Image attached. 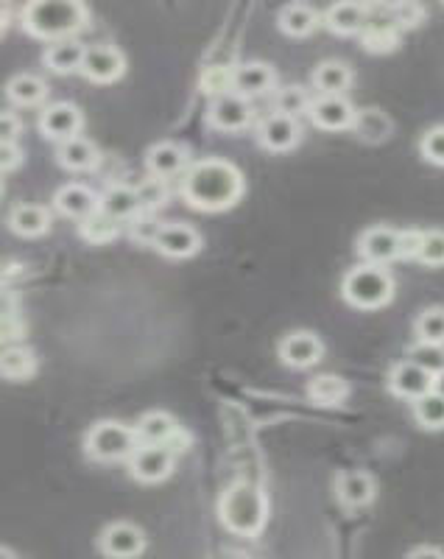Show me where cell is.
Listing matches in <instances>:
<instances>
[{
  "label": "cell",
  "instance_id": "7c38bea8",
  "mask_svg": "<svg viewBox=\"0 0 444 559\" xmlns=\"http://www.w3.org/2000/svg\"><path fill=\"white\" fill-rule=\"evenodd\" d=\"M358 255L369 266H389L391 260L400 258V230L391 227H369L358 238Z\"/></svg>",
  "mask_w": 444,
  "mask_h": 559
},
{
  "label": "cell",
  "instance_id": "f35d334b",
  "mask_svg": "<svg viewBox=\"0 0 444 559\" xmlns=\"http://www.w3.org/2000/svg\"><path fill=\"white\" fill-rule=\"evenodd\" d=\"M137 191V199H140V207L151 213V210H157L168 202V182L165 179H157V177H148L143 179L140 185H135Z\"/></svg>",
  "mask_w": 444,
  "mask_h": 559
},
{
  "label": "cell",
  "instance_id": "7402d4cb",
  "mask_svg": "<svg viewBox=\"0 0 444 559\" xmlns=\"http://www.w3.org/2000/svg\"><path fill=\"white\" fill-rule=\"evenodd\" d=\"M322 23L338 37L364 34L366 28V3H336L324 12Z\"/></svg>",
  "mask_w": 444,
  "mask_h": 559
},
{
  "label": "cell",
  "instance_id": "f1b7e54d",
  "mask_svg": "<svg viewBox=\"0 0 444 559\" xmlns=\"http://www.w3.org/2000/svg\"><path fill=\"white\" fill-rule=\"evenodd\" d=\"M308 397L316 406H341L350 397V383L341 375H316L308 383Z\"/></svg>",
  "mask_w": 444,
  "mask_h": 559
},
{
  "label": "cell",
  "instance_id": "ffe728a7",
  "mask_svg": "<svg viewBox=\"0 0 444 559\" xmlns=\"http://www.w3.org/2000/svg\"><path fill=\"white\" fill-rule=\"evenodd\" d=\"M336 492L338 501L347 509H361L375 501L377 484L375 478L364 473V470H347L336 478Z\"/></svg>",
  "mask_w": 444,
  "mask_h": 559
},
{
  "label": "cell",
  "instance_id": "4fadbf2b",
  "mask_svg": "<svg viewBox=\"0 0 444 559\" xmlns=\"http://www.w3.org/2000/svg\"><path fill=\"white\" fill-rule=\"evenodd\" d=\"M257 140L260 146L269 151H291L302 140V126L296 118L280 115V112H269L263 121L257 123Z\"/></svg>",
  "mask_w": 444,
  "mask_h": 559
},
{
  "label": "cell",
  "instance_id": "9a60e30c",
  "mask_svg": "<svg viewBox=\"0 0 444 559\" xmlns=\"http://www.w3.org/2000/svg\"><path fill=\"white\" fill-rule=\"evenodd\" d=\"M81 123H84L81 110L76 104H68V101L48 104L40 112V132L51 140H59V143H65L70 137H79Z\"/></svg>",
  "mask_w": 444,
  "mask_h": 559
},
{
  "label": "cell",
  "instance_id": "5b68a950",
  "mask_svg": "<svg viewBox=\"0 0 444 559\" xmlns=\"http://www.w3.org/2000/svg\"><path fill=\"white\" fill-rule=\"evenodd\" d=\"M135 425L118 423V420H101L87 431L84 450L95 462H121L137 450Z\"/></svg>",
  "mask_w": 444,
  "mask_h": 559
},
{
  "label": "cell",
  "instance_id": "83f0119b",
  "mask_svg": "<svg viewBox=\"0 0 444 559\" xmlns=\"http://www.w3.org/2000/svg\"><path fill=\"white\" fill-rule=\"evenodd\" d=\"M9 227L23 238H37L51 227V213L42 205H17L9 213Z\"/></svg>",
  "mask_w": 444,
  "mask_h": 559
},
{
  "label": "cell",
  "instance_id": "7a4b0ae2",
  "mask_svg": "<svg viewBox=\"0 0 444 559\" xmlns=\"http://www.w3.org/2000/svg\"><path fill=\"white\" fill-rule=\"evenodd\" d=\"M23 28L37 40H70L76 31L90 23V9L76 0H34L23 14Z\"/></svg>",
  "mask_w": 444,
  "mask_h": 559
},
{
  "label": "cell",
  "instance_id": "d6986e66",
  "mask_svg": "<svg viewBox=\"0 0 444 559\" xmlns=\"http://www.w3.org/2000/svg\"><path fill=\"white\" fill-rule=\"evenodd\" d=\"M54 205L62 216L84 221L87 216H93L95 210H98L101 196H95L93 188H87V185H81V182H70V185H62V188L54 193Z\"/></svg>",
  "mask_w": 444,
  "mask_h": 559
},
{
  "label": "cell",
  "instance_id": "60d3db41",
  "mask_svg": "<svg viewBox=\"0 0 444 559\" xmlns=\"http://www.w3.org/2000/svg\"><path fill=\"white\" fill-rule=\"evenodd\" d=\"M419 263L439 269L444 266V230L422 232V246H419Z\"/></svg>",
  "mask_w": 444,
  "mask_h": 559
},
{
  "label": "cell",
  "instance_id": "74e56055",
  "mask_svg": "<svg viewBox=\"0 0 444 559\" xmlns=\"http://www.w3.org/2000/svg\"><path fill=\"white\" fill-rule=\"evenodd\" d=\"M202 90L210 96V101L218 96H227L232 93V68L227 65H210V68L202 70Z\"/></svg>",
  "mask_w": 444,
  "mask_h": 559
},
{
  "label": "cell",
  "instance_id": "9c48e42d",
  "mask_svg": "<svg viewBox=\"0 0 444 559\" xmlns=\"http://www.w3.org/2000/svg\"><path fill=\"white\" fill-rule=\"evenodd\" d=\"M355 115L358 110L347 96H316L308 112L313 126H319L324 132H347L355 123Z\"/></svg>",
  "mask_w": 444,
  "mask_h": 559
},
{
  "label": "cell",
  "instance_id": "44dd1931",
  "mask_svg": "<svg viewBox=\"0 0 444 559\" xmlns=\"http://www.w3.org/2000/svg\"><path fill=\"white\" fill-rule=\"evenodd\" d=\"M98 210H104L107 216H112L115 221H132L137 213H143L137 191L132 185H123V182H112L107 191L101 193V205Z\"/></svg>",
  "mask_w": 444,
  "mask_h": 559
},
{
  "label": "cell",
  "instance_id": "816d5d0a",
  "mask_svg": "<svg viewBox=\"0 0 444 559\" xmlns=\"http://www.w3.org/2000/svg\"><path fill=\"white\" fill-rule=\"evenodd\" d=\"M433 392H439L444 397V369L439 375H433Z\"/></svg>",
  "mask_w": 444,
  "mask_h": 559
},
{
  "label": "cell",
  "instance_id": "484cf974",
  "mask_svg": "<svg viewBox=\"0 0 444 559\" xmlns=\"http://www.w3.org/2000/svg\"><path fill=\"white\" fill-rule=\"evenodd\" d=\"M84 54H87V45H81L79 40H56L45 48L42 54V62L45 68H51L54 73H76L84 65Z\"/></svg>",
  "mask_w": 444,
  "mask_h": 559
},
{
  "label": "cell",
  "instance_id": "db71d44e",
  "mask_svg": "<svg viewBox=\"0 0 444 559\" xmlns=\"http://www.w3.org/2000/svg\"><path fill=\"white\" fill-rule=\"evenodd\" d=\"M6 28H9V17H6V12H0V37L6 34Z\"/></svg>",
  "mask_w": 444,
  "mask_h": 559
},
{
  "label": "cell",
  "instance_id": "e575fe53",
  "mask_svg": "<svg viewBox=\"0 0 444 559\" xmlns=\"http://www.w3.org/2000/svg\"><path fill=\"white\" fill-rule=\"evenodd\" d=\"M414 420L425 431H444V397L439 392H428L414 403Z\"/></svg>",
  "mask_w": 444,
  "mask_h": 559
},
{
  "label": "cell",
  "instance_id": "8d00e7d4",
  "mask_svg": "<svg viewBox=\"0 0 444 559\" xmlns=\"http://www.w3.org/2000/svg\"><path fill=\"white\" fill-rule=\"evenodd\" d=\"M361 42L369 54H391L400 45V31L394 26H366Z\"/></svg>",
  "mask_w": 444,
  "mask_h": 559
},
{
  "label": "cell",
  "instance_id": "ba28073f",
  "mask_svg": "<svg viewBox=\"0 0 444 559\" xmlns=\"http://www.w3.org/2000/svg\"><path fill=\"white\" fill-rule=\"evenodd\" d=\"M252 104L249 98L238 96V93H227L210 101L207 107V121L218 132H243L252 123Z\"/></svg>",
  "mask_w": 444,
  "mask_h": 559
},
{
  "label": "cell",
  "instance_id": "ee69618b",
  "mask_svg": "<svg viewBox=\"0 0 444 559\" xmlns=\"http://www.w3.org/2000/svg\"><path fill=\"white\" fill-rule=\"evenodd\" d=\"M391 14H394V26H397V31H403V28H417L422 26V20H425V6H419V3H397V6H391Z\"/></svg>",
  "mask_w": 444,
  "mask_h": 559
},
{
  "label": "cell",
  "instance_id": "8fae6325",
  "mask_svg": "<svg viewBox=\"0 0 444 559\" xmlns=\"http://www.w3.org/2000/svg\"><path fill=\"white\" fill-rule=\"evenodd\" d=\"M123 70H126V56L115 45H90L81 65V73L95 84L118 82Z\"/></svg>",
  "mask_w": 444,
  "mask_h": 559
},
{
  "label": "cell",
  "instance_id": "3957f363",
  "mask_svg": "<svg viewBox=\"0 0 444 559\" xmlns=\"http://www.w3.org/2000/svg\"><path fill=\"white\" fill-rule=\"evenodd\" d=\"M266 515H269L266 495L249 481L232 484L218 501V518L224 523V529L238 537H257L266 526Z\"/></svg>",
  "mask_w": 444,
  "mask_h": 559
},
{
  "label": "cell",
  "instance_id": "d4e9b609",
  "mask_svg": "<svg viewBox=\"0 0 444 559\" xmlns=\"http://www.w3.org/2000/svg\"><path fill=\"white\" fill-rule=\"evenodd\" d=\"M352 79V68L341 59H327L313 70V87L319 90V96H344L352 87Z\"/></svg>",
  "mask_w": 444,
  "mask_h": 559
},
{
  "label": "cell",
  "instance_id": "d6a6232c",
  "mask_svg": "<svg viewBox=\"0 0 444 559\" xmlns=\"http://www.w3.org/2000/svg\"><path fill=\"white\" fill-rule=\"evenodd\" d=\"M79 232L84 241L90 244H109L112 238H118L121 232V221H115L112 216H107L104 210H95L93 216H87L84 221H79Z\"/></svg>",
  "mask_w": 444,
  "mask_h": 559
},
{
  "label": "cell",
  "instance_id": "b9f144b4",
  "mask_svg": "<svg viewBox=\"0 0 444 559\" xmlns=\"http://www.w3.org/2000/svg\"><path fill=\"white\" fill-rule=\"evenodd\" d=\"M419 151H422V157L433 165H442L444 168V123L442 126H433L428 129L422 140H419Z\"/></svg>",
  "mask_w": 444,
  "mask_h": 559
},
{
  "label": "cell",
  "instance_id": "7bdbcfd3",
  "mask_svg": "<svg viewBox=\"0 0 444 559\" xmlns=\"http://www.w3.org/2000/svg\"><path fill=\"white\" fill-rule=\"evenodd\" d=\"M160 221L154 219L151 213H137L135 219H132V224H129V235L135 238L137 244H151L154 246V241H157V232H160Z\"/></svg>",
  "mask_w": 444,
  "mask_h": 559
},
{
  "label": "cell",
  "instance_id": "f907efd6",
  "mask_svg": "<svg viewBox=\"0 0 444 559\" xmlns=\"http://www.w3.org/2000/svg\"><path fill=\"white\" fill-rule=\"evenodd\" d=\"M408 559H444V551L436 546H419L408 554Z\"/></svg>",
  "mask_w": 444,
  "mask_h": 559
},
{
  "label": "cell",
  "instance_id": "e0dca14e",
  "mask_svg": "<svg viewBox=\"0 0 444 559\" xmlns=\"http://www.w3.org/2000/svg\"><path fill=\"white\" fill-rule=\"evenodd\" d=\"M190 157L185 146H179L174 140H162V143H154L151 149L146 151V168L148 177L157 179H171L182 171L190 168Z\"/></svg>",
  "mask_w": 444,
  "mask_h": 559
},
{
  "label": "cell",
  "instance_id": "4316f807",
  "mask_svg": "<svg viewBox=\"0 0 444 559\" xmlns=\"http://www.w3.org/2000/svg\"><path fill=\"white\" fill-rule=\"evenodd\" d=\"M56 157H59V163L65 165L68 171H90L98 165L101 160V154L95 149L93 140H87V137H70L65 143H59V149H56Z\"/></svg>",
  "mask_w": 444,
  "mask_h": 559
},
{
  "label": "cell",
  "instance_id": "836d02e7",
  "mask_svg": "<svg viewBox=\"0 0 444 559\" xmlns=\"http://www.w3.org/2000/svg\"><path fill=\"white\" fill-rule=\"evenodd\" d=\"M37 369V358L26 347H6L0 353V375L14 378V381H23L28 375H34Z\"/></svg>",
  "mask_w": 444,
  "mask_h": 559
},
{
  "label": "cell",
  "instance_id": "6da1fadb",
  "mask_svg": "<svg viewBox=\"0 0 444 559\" xmlns=\"http://www.w3.org/2000/svg\"><path fill=\"white\" fill-rule=\"evenodd\" d=\"M246 182L241 168H235L221 157L199 160L182 177V196L190 207L202 213H221L241 202Z\"/></svg>",
  "mask_w": 444,
  "mask_h": 559
},
{
  "label": "cell",
  "instance_id": "f546056e",
  "mask_svg": "<svg viewBox=\"0 0 444 559\" xmlns=\"http://www.w3.org/2000/svg\"><path fill=\"white\" fill-rule=\"evenodd\" d=\"M6 96L12 98L17 107H37L42 98L48 96V84L34 73H17L6 84Z\"/></svg>",
  "mask_w": 444,
  "mask_h": 559
},
{
  "label": "cell",
  "instance_id": "681fc988",
  "mask_svg": "<svg viewBox=\"0 0 444 559\" xmlns=\"http://www.w3.org/2000/svg\"><path fill=\"white\" fill-rule=\"evenodd\" d=\"M23 333V322L14 316V319H0V341L17 339Z\"/></svg>",
  "mask_w": 444,
  "mask_h": 559
},
{
  "label": "cell",
  "instance_id": "11a10c76",
  "mask_svg": "<svg viewBox=\"0 0 444 559\" xmlns=\"http://www.w3.org/2000/svg\"><path fill=\"white\" fill-rule=\"evenodd\" d=\"M0 193H3V179H0Z\"/></svg>",
  "mask_w": 444,
  "mask_h": 559
},
{
  "label": "cell",
  "instance_id": "ac0fdd59",
  "mask_svg": "<svg viewBox=\"0 0 444 559\" xmlns=\"http://www.w3.org/2000/svg\"><path fill=\"white\" fill-rule=\"evenodd\" d=\"M277 87V73L266 62H246L232 68V93L243 98L266 96Z\"/></svg>",
  "mask_w": 444,
  "mask_h": 559
},
{
  "label": "cell",
  "instance_id": "5bb4252c",
  "mask_svg": "<svg viewBox=\"0 0 444 559\" xmlns=\"http://www.w3.org/2000/svg\"><path fill=\"white\" fill-rule=\"evenodd\" d=\"M322 355V339H319L316 333H310V330H296V333H288V336L280 341V358H283L285 367L310 369L322 361Z\"/></svg>",
  "mask_w": 444,
  "mask_h": 559
},
{
  "label": "cell",
  "instance_id": "1f68e13d",
  "mask_svg": "<svg viewBox=\"0 0 444 559\" xmlns=\"http://www.w3.org/2000/svg\"><path fill=\"white\" fill-rule=\"evenodd\" d=\"M391 121L380 110H358L352 132L366 140V143H383L391 135Z\"/></svg>",
  "mask_w": 444,
  "mask_h": 559
},
{
  "label": "cell",
  "instance_id": "d590c367",
  "mask_svg": "<svg viewBox=\"0 0 444 559\" xmlns=\"http://www.w3.org/2000/svg\"><path fill=\"white\" fill-rule=\"evenodd\" d=\"M414 333H417V341H422V344H439V347H444L442 305H436V308H425V311L417 316V322H414Z\"/></svg>",
  "mask_w": 444,
  "mask_h": 559
},
{
  "label": "cell",
  "instance_id": "7dc6e473",
  "mask_svg": "<svg viewBox=\"0 0 444 559\" xmlns=\"http://www.w3.org/2000/svg\"><path fill=\"white\" fill-rule=\"evenodd\" d=\"M23 163V151L17 143H0V174L3 171H14L17 165Z\"/></svg>",
  "mask_w": 444,
  "mask_h": 559
},
{
  "label": "cell",
  "instance_id": "52a82bcc",
  "mask_svg": "<svg viewBox=\"0 0 444 559\" xmlns=\"http://www.w3.org/2000/svg\"><path fill=\"white\" fill-rule=\"evenodd\" d=\"M98 546L109 559H137L146 551V534L129 520H118V523H109L101 532Z\"/></svg>",
  "mask_w": 444,
  "mask_h": 559
},
{
  "label": "cell",
  "instance_id": "2e32d148",
  "mask_svg": "<svg viewBox=\"0 0 444 559\" xmlns=\"http://www.w3.org/2000/svg\"><path fill=\"white\" fill-rule=\"evenodd\" d=\"M389 389L397 397L417 403L419 397H425L428 392H433V375L431 372H425L422 367H417L414 361L405 358V361H400V364L391 367Z\"/></svg>",
  "mask_w": 444,
  "mask_h": 559
},
{
  "label": "cell",
  "instance_id": "603a6c76",
  "mask_svg": "<svg viewBox=\"0 0 444 559\" xmlns=\"http://www.w3.org/2000/svg\"><path fill=\"white\" fill-rule=\"evenodd\" d=\"M277 23H280L283 34L302 40V37H310L316 28L322 26V14L316 12L313 6H308V3H288L277 14Z\"/></svg>",
  "mask_w": 444,
  "mask_h": 559
},
{
  "label": "cell",
  "instance_id": "c3c4849f",
  "mask_svg": "<svg viewBox=\"0 0 444 559\" xmlns=\"http://www.w3.org/2000/svg\"><path fill=\"white\" fill-rule=\"evenodd\" d=\"M17 316V297L12 291L0 288V319H14Z\"/></svg>",
  "mask_w": 444,
  "mask_h": 559
},
{
  "label": "cell",
  "instance_id": "8992f818",
  "mask_svg": "<svg viewBox=\"0 0 444 559\" xmlns=\"http://www.w3.org/2000/svg\"><path fill=\"white\" fill-rule=\"evenodd\" d=\"M176 453L168 445H137L129 456V473L143 484H160L174 473Z\"/></svg>",
  "mask_w": 444,
  "mask_h": 559
},
{
  "label": "cell",
  "instance_id": "cb8c5ba5",
  "mask_svg": "<svg viewBox=\"0 0 444 559\" xmlns=\"http://www.w3.org/2000/svg\"><path fill=\"white\" fill-rule=\"evenodd\" d=\"M135 434L140 445H168L179 434V423L168 411H148L135 423Z\"/></svg>",
  "mask_w": 444,
  "mask_h": 559
},
{
  "label": "cell",
  "instance_id": "bcb514c9",
  "mask_svg": "<svg viewBox=\"0 0 444 559\" xmlns=\"http://www.w3.org/2000/svg\"><path fill=\"white\" fill-rule=\"evenodd\" d=\"M419 246H422V230H403V232H400V258L417 260Z\"/></svg>",
  "mask_w": 444,
  "mask_h": 559
},
{
  "label": "cell",
  "instance_id": "f6af8a7d",
  "mask_svg": "<svg viewBox=\"0 0 444 559\" xmlns=\"http://www.w3.org/2000/svg\"><path fill=\"white\" fill-rule=\"evenodd\" d=\"M23 132V123L14 112H0V143H17Z\"/></svg>",
  "mask_w": 444,
  "mask_h": 559
},
{
  "label": "cell",
  "instance_id": "4dcf8cb0",
  "mask_svg": "<svg viewBox=\"0 0 444 559\" xmlns=\"http://www.w3.org/2000/svg\"><path fill=\"white\" fill-rule=\"evenodd\" d=\"M310 104H313V98L299 84H288V87L274 90V112H280V115H288V118L299 121V115H308L310 112Z\"/></svg>",
  "mask_w": 444,
  "mask_h": 559
},
{
  "label": "cell",
  "instance_id": "277c9868",
  "mask_svg": "<svg viewBox=\"0 0 444 559\" xmlns=\"http://www.w3.org/2000/svg\"><path fill=\"white\" fill-rule=\"evenodd\" d=\"M341 294L358 311H377L394 300V277L383 266L361 263L341 280Z\"/></svg>",
  "mask_w": 444,
  "mask_h": 559
},
{
  "label": "cell",
  "instance_id": "ab89813d",
  "mask_svg": "<svg viewBox=\"0 0 444 559\" xmlns=\"http://www.w3.org/2000/svg\"><path fill=\"white\" fill-rule=\"evenodd\" d=\"M408 361H414L417 367H422L425 372H431V375H439V372L444 369V347L417 341V344L408 350Z\"/></svg>",
  "mask_w": 444,
  "mask_h": 559
},
{
  "label": "cell",
  "instance_id": "30bf717a",
  "mask_svg": "<svg viewBox=\"0 0 444 559\" xmlns=\"http://www.w3.org/2000/svg\"><path fill=\"white\" fill-rule=\"evenodd\" d=\"M154 249H157L160 255H165V258H193V255L202 249V235H199L196 227H190L185 221H168V224H162L160 232H157Z\"/></svg>",
  "mask_w": 444,
  "mask_h": 559
},
{
  "label": "cell",
  "instance_id": "f5cc1de1",
  "mask_svg": "<svg viewBox=\"0 0 444 559\" xmlns=\"http://www.w3.org/2000/svg\"><path fill=\"white\" fill-rule=\"evenodd\" d=\"M0 559H17V554H14L12 548H6V546H0Z\"/></svg>",
  "mask_w": 444,
  "mask_h": 559
}]
</instances>
